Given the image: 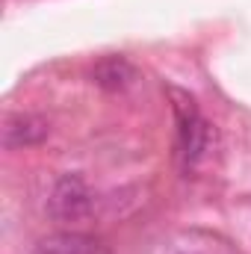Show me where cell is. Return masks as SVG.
<instances>
[{
  "label": "cell",
  "mask_w": 251,
  "mask_h": 254,
  "mask_svg": "<svg viewBox=\"0 0 251 254\" xmlns=\"http://www.w3.org/2000/svg\"><path fill=\"white\" fill-rule=\"evenodd\" d=\"M36 254H107L104 243L89 237V234H80V231H60V234H51L45 240H39Z\"/></svg>",
  "instance_id": "4"
},
{
  "label": "cell",
  "mask_w": 251,
  "mask_h": 254,
  "mask_svg": "<svg viewBox=\"0 0 251 254\" xmlns=\"http://www.w3.org/2000/svg\"><path fill=\"white\" fill-rule=\"evenodd\" d=\"M45 136H48V122L39 119V116H30V113L9 116L6 125H3V145L9 151L33 148V145L45 142Z\"/></svg>",
  "instance_id": "3"
},
{
  "label": "cell",
  "mask_w": 251,
  "mask_h": 254,
  "mask_svg": "<svg viewBox=\"0 0 251 254\" xmlns=\"http://www.w3.org/2000/svg\"><path fill=\"white\" fill-rule=\"evenodd\" d=\"M92 210H95V195L80 175L57 178V184L51 187V195H48V213L54 222L77 225V222H86Z\"/></svg>",
  "instance_id": "2"
},
{
  "label": "cell",
  "mask_w": 251,
  "mask_h": 254,
  "mask_svg": "<svg viewBox=\"0 0 251 254\" xmlns=\"http://www.w3.org/2000/svg\"><path fill=\"white\" fill-rule=\"evenodd\" d=\"M133 77H136V68L127 63L125 57H107L92 71V80L104 92H125L127 86L133 83Z\"/></svg>",
  "instance_id": "5"
},
{
  "label": "cell",
  "mask_w": 251,
  "mask_h": 254,
  "mask_svg": "<svg viewBox=\"0 0 251 254\" xmlns=\"http://www.w3.org/2000/svg\"><path fill=\"white\" fill-rule=\"evenodd\" d=\"M169 95H172V113H175V125H178V163H181L184 172H189L210 151L213 127L201 116L198 104L189 98L187 92L172 86Z\"/></svg>",
  "instance_id": "1"
}]
</instances>
